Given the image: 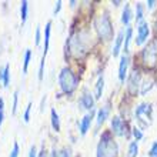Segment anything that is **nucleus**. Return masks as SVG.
<instances>
[{"mask_svg":"<svg viewBox=\"0 0 157 157\" xmlns=\"http://www.w3.org/2000/svg\"><path fill=\"white\" fill-rule=\"evenodd\" d=\"M59 83H60V87H62L63 93L66 94H71L73 91L77 89V77L75 76V73L70 70V69H62L60 75H59Z\"/></svg>","mask_w":157,"mask_h":157,"instance_id":"1","label":"nucleus"},{"mask_svg":"<svg viewBox=\"0 0 157 157\" xmlns=\"http://www.w3.org/2000/svg\"><path fill=\"white\" fill-rule=\"evenodd\" d=\"M94 26H96V30L99 36L103 40H112L113 39V26H112V21H110V17H109L107 13H103L100 14L94 21Z\"/></svg>","mask_w":157,"mask_h":157,"instance_id":"2","label":"nucleus"},{"mask_svg":"<svg viewBox=\"0 0 157 157\" xmlns=\"http://www.w3.org/2000/svg\"><path fill=\"white\" fill-rule=\"evenodd\" d=\"M99 147L101 149V151L104 153L106 157H117L119 153V147H117L116 141L113 140V137L110 136V133L106 132L101 136V140L99 143Z\"/></svg>","mask_w":157,"mask_h":157,"instance_id":"3","label":"nucleus"},{"mask_svg":"<svg viewBox=\"0 0 157 157\" xmlns=\"http://www.w3.org/2000/svg\"><path fill=\"white\" fill-rule=\"evenodd\" d=\"M136 117H137V121L141 124V127L144 128L147 126L151 124L153 121V109H151V104L149 103H141L139 104V107L136 109Z\"/></svg>","mask_w":157,"mask_h":157,"instance_id":"4","label":"nucleus"},{"mask_svg":"<svg viewBox=\"0 0 157 157\" xmlns=\"http://www.w3.org/2000/svg\"><path fill=\"white\" fill-rule=\"evenodd\" d=\"M141 57H143V63H144L146 67L154 69L157 66V46L154 41H150L149 44L146 46L143 53H141Z\"/></svg>","mask_w":157,"mask_h":157,"instance_id":"5","label":"nucleus"},{"mask_svg":"<svg viewBox=\"0 0 157 157\" xmlns=\"http://www.w3.org/2000/svg\"><path fill=\"white\" fill-rule=\"evenodd\" d=\"M149 33H150V27H149V23L144 20H141L139 23V27H137V37H136V44L137 46H141L147 40L149 37Z\"/></svg>","mask_w":157,"mask_h":157,"instance_id":"6","label":"nucleus"},{"mask_svg":"<svg viewBox=\"0 0 157 157\" xmlns=\"http://www.w3.org/2000/svg\"><path fill=\"white\" fill-rule=\"evenodd\" d=\"M139 86H140V71L134 70L132 73V76H130V78H128V86H127L128 93L132 96H136Z\"/></svg>","mask_w":157,"mask_h":157,"instance_id":"7","label":"nucleus"},{"mask_svg":"<svg viewBox=\"0 0 157 157\" xmlns=\"http://www.w3.org/2000/svg\"><path fill=\"white\" fill-rule=\"evenodd\" d=\"M127 67H128V56L123 54L120 59V64H119V80L121 83L124 82V78L127 76Z\"/></svg>","mask_w":157,"mask_h":157,"instance_id":"8","label":"nucleus"},{"mask_svg":"<svg viewBox=\"0 0 157 157\" xmlns=\"http://www.w3.org/2000/svg\"><path fill=\"white\" fill-rule=\"evenodd\" d=\"M80 106L84 110H91L93 106H94V97L89 93V91H84L80 97Z\"/></svg>","mask_w":157,"mask_h":157,"instance_id":"9","label":"nucleus"},{"mask_svg":"<svg viewBox=\"0 0 157 157\" xmlns=\"http://www.w3.org/2000/svg\"><path fill=\"white\" fill-rule=\"evenodd\" d=\"M124 126H126V124L121 121V119H120L119 116H114L112 119V128L117 136H124V132H123Z\"/></svg>","mask_w":157,"mask_h":157,"instance_id":"10","label":"nucleus"},{"mask_svg":"<svg viewBox=\"0 0 157 157\" xmlns=\"http://www.w3.org/2000/svg\"><path fill=\"white\" fill-rule=\"evenodd\" d=\"M91 120H93V113L86 114V116L82 119V123H80V133H82V136H84V134L89 132L90 124H91Z\"/></svg>","mask_w":157,"mask_h":157,"instance_id":"11","label":"nucleus"},{"mask_svg":"<svg viewBox=\"0 0 157 157\" xmlns=\"http://www.w3.org/2000/svg\"><path fill=\"white\" fill-rule=\"evenodd\" d=\"M123 40H124V30H120L116 40H114V46H113V57H117V56H119V52H120V47H121Z\"/></svg>","mask_w":157,"mask_h":157,"instance_id":"12","label":"nucleus"},{"mask_svg":"<svg viewBox=\"0 0 157 157\" xmlns=\"http://www.w3.org/2000/svg\"><path fill=\"white\" fill-rule=\"evenodd\" d=\"M50 30H52V23L47 21V25L44 27V53H43V59H46L47 52H49V43H50Z\"/></svg>","mask_w":157,"mask_h":157,"instance_id":"13","label":"nucleus"},{"mask_svg":"<svg viewBox=\"0 0 157 157\" xmlns=\"http://www.w3.org/2000/svg\"><path fill=\"white\" fill-rule=\"evenodd\" d=\"M132 19H133L132 9H130V6L126 3V6H124V10H123V14H121V21H123L124 26H128V25H130V21H132Z\"/></svg>","mask_w":157,"mask_h":157,"instance_id":"14","label":"nucleus"},{"mask_svg":"<svg viewBox=\"0 0 157 157\" xmlns=\"http://www.w3.org/2000/svg\"><path fill=\"white\" fill-rule=\"evenodd\" d=\"M103 90H104V77H99L97 83H96V90H94V99L99 100L101 99V96H103Z\"/></svg>","mask_w":157,"mask_h":157,"instance_id":"15","label":"nucleus"},{"mask_svg":"<svg viewBox=\"0 0 157 157\" xmlns=\"http://www.w3.org/2000/svg\"><path fill=\"white\" fill-rule=\"evenodd\" d=\"M109 112H110V109H109V104L100 109L99 113H97V126H101V124L106 121V119H107V116H109Z\"/></svg>","mask_w":157,"mask_h":157,"instance_id":"16","label":"nucleus"},{"mask_svg":"<svg viewBox=\"0 0 157 157\" xmlns=\"http://www.w3.org/2000/svg\"><path fill=\"white\" fill-rule=\"evenodd\" d=\"M0 78L3 80V86L9 87V84H10V66L9 64H6L3 67V70L0 73Z\"/></svg>","mask_w":157,"mask_h":157,"instance_id":"17","label":"nucleus"},{"mask_svg":"<svg viewBox=\"0 0 157 157\" xmlns=\"http://www.w3.org/2000/svg\"><path fill=\"white\" fill-rule=\"evenodd\" d=\"M153 84H154V80L153 78H146L144 82H143V84H141V96H144V94H147L151 89H153Z\"/></svg>","mask_w":157,"mask_h":157,"instance_id":"18","label":"nucleus"},{"mask_svg":"<svg viewBox=\"0 0 157 157\" xmlns=\"http://www.w3.org/2000/svg\"><path fill=\"white\" fill-rule=\"evenodd\" d=\"M27 10H29V3L27 0H23L21 2V6H20V20H21V25L26 23V19H27Z\"/></svg>","mask_w":157,"mask_h":157,"instance_id":"19","label":"nucleus"},{"mask_svg":"<svg viewBox=\"0 0 157 157\" xmlns=\"http://www.w3.org/2000/svg\"><path fill=\"white\" fill-rule=\"evenodd\" d=\"M50 114H52V126H53V128L56 130V132H60V120H59L57 112H56L54 109H52Z\"/></svg>","mask_w":157,"mask_h":157,"instance_id":"20","label":"nucleus"},{"mask_svg":"<svg viewBox=\"0 0 157 157\" xmlns=\"http://www.w3.org/2000/svg\"><path fill=\"white\" fill-rule=\"evenodd\" d=\"M137 153H139V144H137V141H132L128 146L127 157H137Z\"/></svg>","mask_w":157,"mask_h":157,"instance_id":"21","label":"nucleus"},{"mask_svg":"<svg viewBox=\"0 0 157 157\" xmlns=\"http://www.w3.org/2000/svg\"><path fill=\"white\" fill-rule=\"evenodd\" d=\"M132 34H133L132 27H127V30H126V36H124V53H127L128 52V46H130V40H132Z\"/></svg>","mask_w":157,"mask_h":157,"instance_id":"22","label":"nucleus"},{"mask_svg":"<svg viewBox=\"0 0 157 157\" xmlns=\"http://www.w3.org/2000/svg\"><path fill=\"white\" fill-rule=\"evenodd\" d=\"M30 59H32V52H30V49H27L25 53V63H23V73H25V75L27 73V69H29Z\"/></svg>","mask_w":157,"mask_h":157,"instance_id":"23","label":"nucleus"},{"mask_svg":"<svg viewBox=\"0 0 157 157\" xmlns=\"http://www.w3.org/2000/svg\"><path fill=\"white\" fill-rule=\"evenodd\" d=\"M53 157H71V154H70V150L69 149H63L60 153L56 151V150H53Z\"/></svg>","mask_w":157,"mask_h":157,"instance_id":"24","label":"nucleus"},{"mask_svg":"<svg viewBox=\"0 0 157 157\" xmlns=\"http://www.w3.org/2000/svg\"><path fill=\"white\" fill-rule=\"evenodd\" d=\"M137 13H136V21L137 23H140L141 19H143V4L141 3H137Z\"/></svg>","mask_w":157,"mask_h":157,"instance_id":"25","label":"nucleus"},{"mask_svg":"<svg viewBox=\"0 0 157 157\" xmlns=\"http://www.w3.org/2000/svg\"><path fill=\"white\" fill-rule=\"evenodd\" d=\"M17 101H19V90H16L14 91V94H13V114H16Z\"/></svg>","mask_w":157,"mask_h":157,"instance_id":"26","label":"nucleus"},{"mask_svg":"<svg viewBox=\"0 0 157 157\" xmlns=\"http://www.w3.org/2000/svg\"><path fill=\"white\" fill-rule=\"evenodd\" d=\"M133 136L136 137V141H139V140H141V139H143V133H141L140 128L134 127V128H133Z\"/></svg>","mask_w":157,"mask_h":157,"instance_id":"27","label":"nucleus"},{"mask_svg":"<svg viewBox=\"0 0 157 157\" xmlns=\"http://www.w3.org/2000/svg\"><path fill=\"white\" fill-rule=\"evenodd\" d=\"M19 144H17V143H14V144H13V149H12V153H10V156L9 157H19Z\"/></svg>","mask_w":157,"mask_h":157,"instance_id":"28","label":"nucleus"},{"mask_svg":"<svg viewBox=\"0 0 157 157\" xmlns=\"http://www.w3.org/2000/svg\"><path fill=\"white\" fill-rule=\"evenodd\" d=\"M149 157H157V141H154L149 151Z\"/></svg>","mask_w":157,"mask_h":157,"instance_id":"29","label":"nucleus"},{"mask_svg":"<svg viewBox=\"0 0 157 157\" xmlns=\"http://www.w3.org/2000/svg\"><path fill=\"white\" fill-rule=\"evenodd\" d=\"M30 110H32V103H29L27 107H26V112H25V121L26 123H29V120H30Z\"/></svg>","mask_w":157,"mask_h":157,"instance_id":"30","label":"nucleus"},{"mask_svg":"<svg viewBox=\"0 0 157 157\" xmlns=\"http://www.w3.org/2000/svg\"><path fill=\"white\" fill-rule=\"evenodd\" d=\"M40 39H41V32H40V26H37V29H36V46L40 44Z\"/></svg>","mask_w":157,"mask_h":157,"instance_id":"31","label":"nucleus"},{"mask_svg":"<svg viewBox=\"0 0 157 157\" xmlns=\"http://www.w3.org/2000/svg\"><path fill=\"white\" fill-rule=\"evenodd\" d=\"M60 9H62V0H59L57 3H56V6H54V10H53L54 16H56V14H59V12H60Z\"/></svg>","mask_w":157,"mask_h":157,"instance_id":"32","label":"nucleus"},{"mask_svg":"<svg viewBox=\"0 0 157 157\" xmlns=\"http://www.w3.org/2000/svg\"><path fill=\"white\" fill-rule=\"evenodd\" d=\"M36 154H37L36 147H34V146H32V147H30V151H29V157H36Z\"/></svg>","mask_w":157,"mask_h":157,"instance_id":"33","label":"nucleus"},{"mask_svg":"<svg viewBox=\"0 0 157 157\" xmlns=\"http://www.w3.org/2000/svg\"><path fill=\"white\" fill-rule=\"evenodd\" d=\"M97 157H106V156H104V153L101 151V149L99 147V146H97Z\"/></svg>","mask_w":157,"mask_h":157,"instance_id":"34","label":"nucleus"},{"mask_svg":"<svg viewBox=\"0 0 157 157\" xmlns=\"http://www.w3.org/2000/svg\"><path fill=\"white\" fill-rule=\"evenodd\" d=\"M3 119H4V113H3V110H0V127H2V123H3Z\"/></svg>","mask_w":157,"mask_h":157,"instance_id":"35","label":"nucleus"},{"mask_svg":"<svg viewBox=\"0 0 157 157\" xmlns=\"http://www.w3.org/2000/svg\"><path fill=\"white\" fill-rule=\"evenodd\" d=\"M3 107H4V100L3 97H0V110H3Z\"/></svg>","mask_w":157,"mask_h":157,"instance_id":"36","label":"nucleus"},{"mask_svg":"<svg viewBox=\"0 0 157 157\" xmlns=\"http://www.w3.org/2000/svg\"><path fill=\"white\" fill-rule=\"evenodd\" d=\"M147 6H149V9H151L154 6V2L153 0H150V2H147Z\"/></svg>","mask_w":157,"mask_h":157,"instance_id":"37","label":"nucleus"},{"mask_svg":"<svg viewBox=\"0 0 157 157\" xmlns=\"http://www.w3.org/2000/svg\"><path fill=\"white\" fill-rule=\"evenodd\" d=\"M39 157H47V156H46V153H44V149H43V150H41V151H40V154H39Z\"/></svg>","mask_w":157,"mask_h":157,"instance_id":"38","label":"nucleus"}]
</instances>
